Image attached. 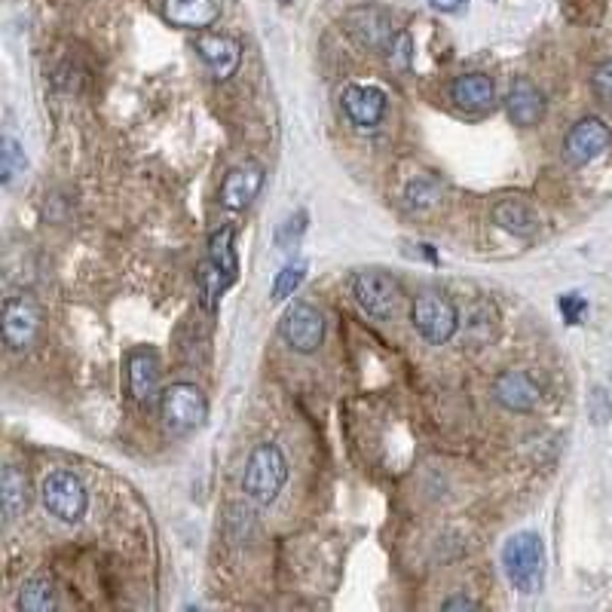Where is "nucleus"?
<instances>
[{
	"label": "nucleus",
	"mask_w": 612,
	"mask_h": 612,
	"mask_svg": "<svg viewBox=\"0 0 612 612\" xmlns=\"http://www.w3.org/2000/svg\"><path fill=\"white\" fill-rule=\"evenodd\" d=\"M505 576L521 594H539L545 585V542L539 533H518L502 548Z\"/></svg>",
	"instance_id": "f257e3e1"
},
{
	"label": "nucleus",
	"mask_w": 612,
	"mask_h": 612,
	"mask_svg": "<svg viewBox=\"0 0 612 612\" xmlns=\"http://www.w3.org/2000/svg\"><path fill=\"white\" fill-rule=\"evenodd\" d=\"M285 481H288V463H285L282 450L270 441L254 447L248 456V466H245V478H242L245 493L254 502L270 505L282 493Z\"/></svg>",
	"instance_id": "f03ea898"
},
{
	"label": "nucleus",
	"mask_w": 612,
	"mask_h": 612,
	"mask_svg": "<svg viewBox=\"0 0 612 612\" xmlns=\"http://www.w3.org/2000/svg\"><path fill=\"white\" fill-rule=\"evenodd\" d=\"M160 414L163 426L175 435H187L199 429L209 417V401L202 395L199 386L193 383H175L160 395Z\"/></svg>",
	"instance_id": "7ed1b4c3"
},
{
	"label": "nucleus",
	"mask_w": 612,
	"mask_h": 612,
	"mask_svg": "<svg viewBox=\"0 0 612 612\" xmlns=\"http://www.w3.org/2000/svg\"><path fill=\"white\" fill-rule=\"evenodd\" d=\"M43 505H46V512L65 521V524H77L83 515H86V508H89V493L83 487V481L74 475V472H49L46 481H43Z\"/></svg>",
	"instance_id": "20e7f679"
},
{
	"label": "nucleus",
	"mask_w": 612,
	"mask_h": 612,
	"mask_svg": "<svg viewBox=\"0 0 612 612\" xmlns=\"http://www.w3.org/2000/svg\"><path fill=\"white\" fill-rule=\"evenodd\" d=\"M414 328L435 346L447 343L456 328H459V313L447 294L441 291H426L414 300V310H411Z\"/></svg>",
	"instance_id": "39448f33"
},
{
	"label": "nucleus",
	"mask_w": 612,
	"mask_h": 612,
	"mask_svg": "<svg viewBox=\"0 0 612 612\" xmlns=\"http://www.w3.org/2000/svg\"><path fill=\"white\" fill-rule=\"evenodd\" d=\"M279 334L282 340L294 349V352H303L310 355L322 346V337H325V319L316 306L310 303H291L288 310L282 313V322H279Z\"/></svg>",
	"instance_id": "423d86ee"
},
{
	"label": "nucleus",
	"mask_w": 612,
	"mask_h": 612,
	"mask_svg": "<svg viewBox=\"0 0 612 612\" xmlns=\"http://www.w3.org/2000/svg\"><path fill=\"white\" fill-rule=\"evenodd\" d=\"M352 294L355 300L362 303V310L377 316V319H386L395 313V303H398V282L380 270H362L355 273L352 279Z\"/></svg>",
	"instance_id": "0eeeda50"
},
{
	"label": "nucleus",
	"mask_w": 612,
	"mask_h": 612,
	"mask_svg": "<svg viewBox=\"0 0 612 612\" xmlns=\"http://www.w3.org/2000/svg\"><path fill=\"white\" fill-rule=\"evenodd\" d=\"M40 337V310L31 297H10L4 303V340L13 352H25Z\"/></svg>",
	"instance_id": "6e6552de"
},
{
	"label": "nucleus",
	"mask_w": 612,
	"mask_h": 612,
	"mask_svg": "<svg viewBox=\"0 0 612 612\" xmlns=\"http://www.w3.org/2000/svg\"><path fill=\"white\" fill-rule=\"evenodd\" d=\"M493 395H496V401L505 407V411L530 414V411H536L539 401H542V386L536 383V377L530 371L512 368V371H502L496 377Z\"/></svg>",
	"instance_id": "1a4fd4ad"
},
{
	"label": "nucleus",
	"mask_w": 612,
	"mask_h": 612,
	"mask_svg": "<svg viewBox=\"0 0 612 612\" xmlns=\"http://www.w3.org/2000/svg\"><path fill=\"white\" fill-rule=\"evenodd\" d=\"M609 141H612L609 126L603 120H597V117H585L570 129V135L564 141V153H567V160L573 166H588L591 160H597L600 153L609 147Z\"/></svg>",
	"instance_id": "9d476101"
},
{
	"label": "nucleus",
	"mask_w": 612,
	"mask_h": 612,
	"mask_svg": "<svg viewBox=\"0 0 612 612\" xmlns=\"http://www.w3.org/2000/svg\"><path fill=\"white\" fill-rule=\"evenodd\" d=\"M343 22H346V31L368 49H389L395 40V25L389 13H383L380 7H355L346 13Z\"/></svg>",
	"instance_id": "9b49d317"
},
{
	"label": "nucleus",
	"mask_w": 612,
	"mask_h": 612,
	"mask_svg": "<svg viewBox=\"0 0 612 612\" xmlns=\"http://www.w3.org/2000/svg\"><path fill=\"white\" fill-rule=\"evenodd\" d=\"M196 53L199 59L209 65V71L218 80H227L239 71L242 62V46L227 37V34H212V31H199L196 34Z\"/></svg>",
	"instance_id": "f8f14e48"
},
{
	"label": "nucleus",
	"mask_w": 612,
	"mask_h": 612,
	"mask_svg": "<svg viewBox=\"0 0 612 612\" xmlns=\"http://www.w3.org/2000/svg\"><path fill=\"white\" fill-rule=\"evenodd\" d=\"M264 187V166L261 163H242L236 169L227 172L224 184H221V202H224V209L230 212H242L245 206H251L254 199H258Z\"/></svg>",
	"instance_id": "ddd939ff"
},
{
	"label": "nucleus",
	"mask_w": 612,
	"mask_h": 612,
	"mask_svg": "<svg viewBox=\"0 0 612 612\" xmlns=\"http://www.w3.org/2000/svg\"><path fill=\"white\" fill-rule=\"evenodd\" d=\"M129 395L138 404H150L153 398L160 395V359L153 349H135L129 352Z\"/></svg>",
	"instance_id": "4468645a"
},
{
	"label": "nucleus",
	"mask_w": 612,
	"mask_h": 612,
	"mask_svg": "<svg viewBox=\"0 0 612 612\" xmlns=\"http://www.w3.org/2000/svg\"><path fill=\"white\" fill-rule=\"evenodd\" d=\"M343 111L359 129H374L386 114V92L377 86H349L343 92Z\"/></svg>",
	"instance_id": "2eb2a0df"
},
{
	"label": "nucleus",
	"mask_w": 612,
	"mask_h": 612,
	"mask_svg": "<svg viewBox=\"0 0 612 612\" xmlns=\"http://www.w3.org/2000/svg\"><path fill=\"white\" fill-rule=\"evenodd\" d=\"M166 19L178 28L206 31L221 16V0H166Z\"/></svg>",
	"instance_id": "dca6fc26"
},
{
	"label": "nucleus",
	"mask_w": 612,
	"mask_h": 612,
	"mask_svg": "<svg viewBox=\"0 0 612 612\" xmlns=\"http://www.w3.org/2000/svg\"><path fill=\"white\" fill-rule=\"evenodd\" d=\"M505 108H508V117H512L515 126L530 129L545 117V98L530 80H518L505 98Z\"/></svg>",
	"instance_id": "f3484780"
},
{
	"label": "nucleus",
	"mask_w": 612,
	"mask_h": 612,
	"mask_svg": "<svg viewBox=\"0 0 612 612\" xmlns=\"http://www.w3.org/2000/svg\"><path fill=\"white\" fill-rule=\"evenodd\" d=\"M450 98L463 111H487L496 101V86L487 74H463L450 86Z\"/></svg>",
	"instance_id": "a211bd4d"
},
{
	"label": "nucleus",
	"mask_w": 612,
	"mask_h": 612,
	"mask_svg": "<svg viewBox=\"0 0 612 612\" xmlns=\"http://www.w3.org/2000/svg\"><path fill=\"white\" fill-rule=\"evenodd\" d=\"M493 221L502 230L515 233V236H533L539 230V218H536V212L527 206L524 199H502V202H496Z\"/></svg>",
	"instance_id": "6ab92c4d"
},
{
	"label": "nucleus",
	"mask_w": 612,
	"mask_h": 612,
	"mask_svg": "<svg viewBox=\"0 0 612 612\" xmlns=\"http://www.w3.org/2000/svg\"><path fill=\"white\" fill-rule=\"evenodd\" d=\"M0 502H4V518L10 524L28 508V478L16 466L4 469V478H0Z\"/></svg>",
	"instance_id": "aec40b11"
},
{
	"label": "nucleus",
	"mask_w": 612,
	"mask_h": 612,
	"mask_svg": "<svg viewBox=\"0 0 612 612\" xmlns=\"http://www.w3.org/2000/svg\"><path fill=\"white\" fill-rule=\"evenodd\" d=\"M466 328V337L472 343H487L496 337V310H493V303L487 300H478L472 303V310L463 316V322H459Z\"/></svg>",
	"instance_id": "412c9836"
},
{
	"label": "nucleus",
	"mask_w": 612,
	"mask_h": 612,
	"mask_svg": "<svg viewBox=\"0 0 612 612\" xmlns=\"http://www.w3.org/2000/svg\"><path fill=\"white\" fill-rule=\"evenodd\" d=\"M209 261L230 279V285H233V279H236V273H239V261H236V248H233V230L230 227H221L215 236H212V242H209Z\"/></svg>",
	"instance_id": "4be33fe9"
},
{
	"label": "nucleus",
	"mask_w": 612,
	"mask_h": 612,
	"mask_svg": "<svg viewBox=\"0 0 612 612\" xmlns=\"http://www.w3.org/2000/svg\"><path fill=\"white\" fill-rule=\"evenodd\" d=\"M19 609L25 612H49L56 609V591H53V582L46 576H34L22 585V594H19Z\"/></svg>",
	"instance_id": "5701e85b"
},
{
	"label": "nucleus",
	"mask_w": 612,
	"mask_h": 612,
	"mask_svg": "<svg viewBox=\"0 0 612 612\" xmlns=\"http://www.w3.org/2000/svg\"><path fill=\"white\" fill-rule=\"evenodd\" d=\"M227 285H230V279H227L212 261L202 264V273H199V297H202V306H206L209 313H215L218 297L224 294Z\"/></svg>",
	"instance_id": "b1692460"
},
{
	"label": "nucleus",
	"mask_w": 612,
	"mask_h": 612,
	"mask_svg": "<svg viewBox=\"0 0 612 612\" xmlns=\"http://www.w3.org/2000/svg\"><path fill=\"white\" fill-rule=\"evenodd\" d=\"M306 279V264H288V267H282V273L276 276V282H273V300L279 303V300H285V297H291L297 288H300V282Z\"/></svg>",
	"instance_id": "393cba45"
},
{
	"label": "nucleus",
	"mask_w": 612,
	"mask_h": 612,
	"mask_svg": "<svg viewBox=\"0 0 612 612\" xmlns=\"http://www.w3.org/2000/svg\"><path fill=\"white\" fill-rule=\"evenodd\" d=\"M0 172H4V184L10 187L16 175L25 172V150L19 147L16 138H4V166H0Z\"/></svg>",
	"instance_id": "a878e982"
},
{
	"label": "nucleus",
	"mask_w": 612,
	"mask_h": 612,
	"mask_svg": "<svg viewBox=\"0 0 612 612\" xmlns=\"http://www.w3.org/2000/svg\"><path fill=\"white\" fill-rule=\"evenodd\" d=\"M411 53H414L411 37L401 31V34H395L392 46L386 49V59H389V65H392L395 71H407V68H411V59H414Z\"/></svg>",
	"instance_id": "bb28decb"
},
{
	"label": "nucleus",
	"mask_w": 612,
	"mask_h": 612,
	"mask_svg": "<svg viewBox=\"0 0 612 612\" xmlns=\"http://www.w3.org/2000/svg\"><path fill=\"white\" fill-rule=\"evenodd\" d=\"M591 89L594 95L603 101V105H612V59L600 62L591 74Z\"/></svg>",
	"instance_id": "cd10ccee"
},
{
	"label": "nucleus",
	"mask_w": 612,
	"mask_h": 612,
	"mask_svg": "<svg viewBox=\"0 0 612 612\" xmlns=\"http://www.w3.org/2000/svg\"><path fill=\"white\" fill-rule=\"evenodd\" d=\"M303 230H306V215L303 212H297V215H291L282 227H279V233H276V242L282 245V248H294V242L303 236Z\"/></svg>",
	"instance_id": "c85d7f7f"
},
{
	"label": "nucleus",
	"mask_w": 612,
	"mask_h": 612,
	"mask_svg": "<svg viewBox=\"0 0 612 612\" xmlns=\"http://www.w3.org/2000/svg\"><path fill=\"white\" fill-rule=\"evenodd\" d=\"M557 306H560V313H564V319H567L570 325H579L582 316H585V310H588V300H585L582 294H564Z\"/></svg>",
	"instance_id": "c756f323"
},
{
	"label": "nucleus",
	"mask_w": 612,
	"mask_h": 612,
	"mask_svg": "<svg viewBox=\"0 0 612 612\" xmlns=\"http://www.w3.org/2000/svg\"><path fill=\"white\" fill-rule=\"evenodd\" d=\"M466 0H429V7L438 10V13H456V10H463Z\"/></svg>",
	"instance_id": "7c9ffc66"
},
{
	"label": "nucleus",
	"mask_w": 612,
	"mask_h": 612,
	"mask_svg": "<svg viewBox=\"0 0 612 612\" xmlns=\"http://www.w3.org/2000/svg\"><path fill=\"white\" fill-rule=\"evenodd\" d=\"M444 609H478V603L469 600V597H456V600H447Z\"/></svg>",
	"instance_id": "2f4dec72"
}]
</instances>
